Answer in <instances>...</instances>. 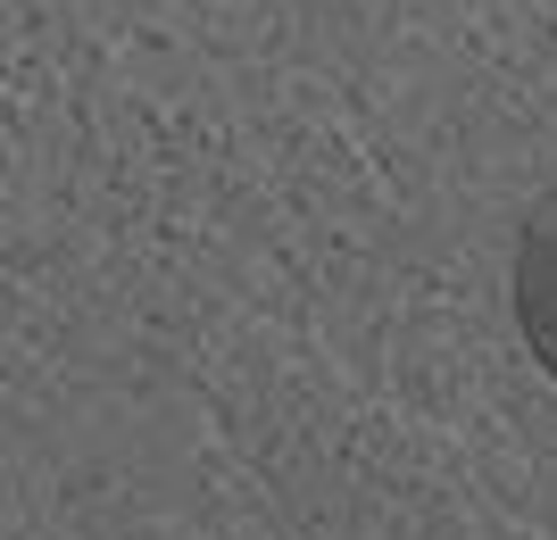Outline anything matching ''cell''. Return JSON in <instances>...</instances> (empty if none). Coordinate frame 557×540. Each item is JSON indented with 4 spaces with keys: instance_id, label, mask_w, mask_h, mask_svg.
<instances>
[{
    "instance_id": "1",
    "label": "cell",
    "mask_w": 557,
    "mask_h": 540,
    "mask_svg": "<svg viewBox=\"0 0 557 540\" xmlns=\"http://www.w3.org/2000/svg\"><path fill=\"white\" fill-rule=\"evenodd\" d=\"M508 300H516V332L533 366L557 382V184L533 200L524 234H516V266H508Z\"/></svg>"
}]
</instances>
